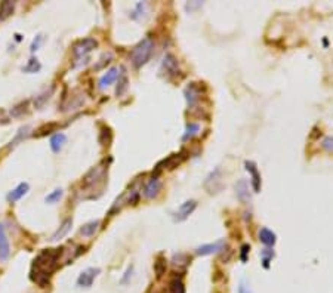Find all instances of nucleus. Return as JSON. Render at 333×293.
I'll return each mask as SVG.
<instances>
[{"instance_id":"f257e3e1","label":"nucleus","mask_w":333,"mask_h":293,"mask_svg":"<svg viewBox=\"0 0 333 293\" xmlns=\"http://www.w3.org/2000/svg\"><path fill=\"white\" fill-rule=\"evenodd\" d=\"M61 250L62 249H46L36 256L31 271V278L34 283H37L42 287L49 284V278L58 265Z\"/></svg>"},{"instance_id":"f03ea898","label":"nucleus","mask_w":333,"mask_h":293,"mask_svg":"<svg viewBox=\"0 0 333 293\" xmlns=\"http://www.w3.org/2000/svg\"><path fill=\"white\" fill-rule=\"evenodd\" d=\"M153 51H154V42L150 37L142 39L131 52V61H132L134 67L139 68V67L145 65L150 61Z\"/></svg>"},{"instance_id":"7ed1b4c3","label":"nucleus","mask_w":333,"mask_h":293,"mask_svg":"<svg viewBox=\"0 0 333 293\" xmlns=\"http://www.w3.org/2000/svg\"><path fill=\"white\" fill-rule=\"evenodd\" d=\"M98 46V42L92 37H86V39H82L79 42H76L73 45V57L76 61L84 58L87 54H90L95 48Z\"/></svg>"},{"instance_id":"20e7f679","label":"nucleus","mask_w":333,"mask_h":293,"mask_svg":"<svg viewBox=\"0 0 333 293\" xmlns=\"http://www.w3.org/2000/svg\"><path fill=\"white\" fill-rule=\"evenodd\" d=\"M195 207H197V202H195V200H187V202L182 203V205L179 206V209L173 213V219H175L176 222L185 221V219L195 210Z\"/></svg>"},{"instance_id":"39448f33","label":"nucleus","mask_w":333,"mask_h":293,"mask_svg":"<svg viewBox=\"0 0 333 293\" xmlns=\"http://www.w3.org/2000/svg\"><path fill=\"white\" fill-rule=\"evenodd\" d=\"M225 249V240L221 238L215 243H209V244H203V246H198L195 249V253L197 255H201V256H206V255H212V253H218V252H222Z\"/></svg>"},{"instance_id":"423d86ee","label":"nucleus","mask_w":333,"mask_h":293,"mask_svg":"<svg viewBox=\"0 0 333 293\" xmlns=\"http://www.w3.org/2000/svg\"><path fill=\"white\" fill-rule=\"evenodd\" d=\"M162 70L166 71V76H167V77L176 76V74L179 73V64H178V59H176L172 54H167V55L163 58Z\"/></svg>"},{"instance_id":"0eeeda50","label":"nucleus","mask_w":333,"mask_h":293,"mask_svg":"<svg viewBox=\"0 0 333 293\" xmlns=\"http://www.w3.org/2000/svg\"><path fill=\"white\" fill-rule=\"evenodd\" d=\"M98 274H99V269L98 268H87V269H84L79 275V278H77V286L79 287H84V289L90 287L92 283H93V280H95V277Z\"/></svg>"},{"instance_id":"6e6552de","label":"nucleus","mask_w":333,"mask_h":293,"mask_svg":"<svg viewBox=\"0 0 333 293\" xmlns=\"http://www.w3.org/2000/svg\"><path fill=\"white\" fill-rule=\"evenodd\" d=\"M11 255V246L9 240L5 231L3 224H0V261H6Z\"/></svg>"},{"instance_id":"1a4fd4ad","label":"nucleus","mask_w":333,"mask_h":293,"mask_svg":"<svg viewBox=\"0 0 333 293\" xmlns=\"http://www.w3.org/2000/svg\"><path fill=\"white\" fill-rule=\"evenodd\" d=\"M160 188H162V182H160V179H159L157 176H154V178H151V179L145 184L142 194H144L145 199H154V197L159 194Z\"/></svg>"},{"instance_id":"9d476101","label":"nucleus","mask_w":333,"mask_h":293,"mask_svg":"<svg viewBox=\"0 0 333 293\" xmlns=\"http://www.w3.org/2000/svg\"><path fill=\"white\" fill-rule=\"evenodd\" d=\"M245 166H246V171L250 174L253 191H255V193H259V191H261V175H259V172H258L256 165H255L253 162H246Z\"/></svg>"},{"instance_id":"9b49d317","label":"nucleus","mask_w":333,"mask_h":293,"mask_svg":"<svg viewBox=\"0 0 333 293\" xmlns=\"http://www.w3.org/2000/svg\"><path fill=\"white\" fill-rule=\"evenodd\" d=\"M236 194H237V199L248 205L250 202V193H249V184L246 182V179H240L237 184H236Z\"/></svg>"},{"instance_id":"f8f14e48","label":"nucleus","mask_w":333,"mask_h":293,"mask_svg":"<svg viewBox=\"0 0 333 293\" xmlns=\"http://www.w3.org/2000/svg\"><path fill=\"white\" fill-rule=\"evenodd\" d=\"M200 96H201V90L197 86V83H191L190 86H187V89H185V98H187V102L190 105H194L198 101Z\"/></svg>"},{"instance_id":"ddd939ff","label":"nucleus","mask_w":333,"mask_h":293,"mask_svg":"<svg viewBox=\"0 0 333 293\" xmlns=\"http://www.w3.org/2000/svg\"><path fill=\"white\" fill-rule=\"evenodd\" d=\"M71 227H73V221H71L70 218L64 219L62 224L59 225V228H58V230L55 231V234L51 237V240H52V241H58V240L64 238V237L68 234V231L71 230Z\"/></svg>"},{"instance_id":"4468645a","label":"nucleus","mask_w":333,"mask_h":293,"mask_svg":"<svg viewBox=\"0 0 333 293\" xmlns=\"http://www.w3.org/2000/svg\"><path fill=\"white\" fill-rule=\"evenodd\" d=\"M117 77H119V70H117V68H110V70L99 79V89L108 88V86H110L111 83H113Z\"/></svg>"},{"instance_id":"2eb2a0df","label":"nucleus","mask_w":333,"mask_h":293,"mask_svg":"<svg viewBox=\"0 0 333 293\" xmlns=\"http://www.w3.org/2000/svg\"><path fill=\"white\" fill-rule=\"evenodd\" d=\"M28 184L27 182H21L17 188H14L9 194H8V202H11V203H15V202H18L23 196H26L27 194V191H28Z\"/></svg>"},{"instance_id":"dca6fc26","label":"nucleus","mask_w":333,"mask_h":293,"mask_svg":"<svg viewBox=\"0 0 333 293\" xmlns=\"http://www.w3.org/2000/svg\"><path fill=\"white\" fill-rule=\"evenodd\" d=\"M259 240L265 244V246H274L276 241H277V237L276 234L268 230V228H261L259 230Z\"/></svg>"},{"instance_id":"f3484780","label":"nucleus","mask_w":333,"mask_h":293,"mask_svg":"<svg viewBox=\"0 0 333 293\" xmlns=\"http://www.w3.org/2000/svg\"><path fill=\"white\" fill-rule=\"evenodd\" d=\"M65 135L64 133H55L52 138H51V148L54 153H59L62 150V146L65 144Z\"/></svg>"},{"instance_id":"a211bd4d","label":"nucleus","mask_w":333,"mask_h":293,"mask_svg":"<svg viewBox=\"0 0 333 293\" xmlns=\"http://www.w3.org/2000/svg\"><path fill=\"white\" fill-rule=\"evenodd\" d=\"M184 157H182V154H172V156H169L167 159H165L162 163H159L157 165V171H160L162 169V166H166V168H169V169H173L176 165H179L181 163V160H182Z\"/></svg>"},{"instance_id":"6ab92c4d","label":"nucleus","mask_w":333,"mask_h":293,"mask_svg":"<svg viewBox=\"0 0 333 293\" xmlns=\"http://www.w3.org/2000/svg\"><path fill=\"white\" fill-rule=\"evenodd\" d=\"M165 293H185V287H184L182 280L178 278V277L172 278Z\"/></svg>"},{"instance_id":"aec40b11","label":"nucleus","mask_w":333,"mask_h":293,"mask_svg":"<svg viewBox=\"0 0 333 293\" xmlns=\"http://www.w3.org/2000/svg\"><path fill=\"white\" fill-rule=\"evenodd\" d=\"M98 227H99V221H90V222L84 224V225L80 228V234H82L83 237H90V235L95 234V231L98 230Z\"/></svg>"},{"instance_id":"412c9836","label":"nucleus","mask_w":333,"mask_h":293,"mask_svg":"<svg viewBox=\"0 0 333 293\" xmlns=\"http://www.w3.org/2000/svg\"><path fill=\"white\" fill-rule=\"evenodd\" d=\"M14 8H15V3L9 2V0H6V2H3L2 5H0V21L6 20L14 12Z\"/></svg>"},{"instance_id":"4be33fe9","label":"nucleus","mask_w":333,"mask_h":293,"mask_svg":"<svg viewBox=\"0 0 333 293\" xmlns=\"http://www.w3.org/2000/svg\"><path fill=\"white\" fill-rule=\"evenodd\" d=\"M198 132H200V124H198V123H190V124H187V129H185V133H184L182 139H184V141L191 139V138H194Z\"/></svg>"},{"instance_id":"5701e85b","label":"nucleus","mask_w":333,"mask_h":293,"mask_svg":"<svg viewBox=\"0 0 333 293\" xmlns=\"http://www.w3.org/2000/svg\"><path fill=\"white\" fill-rule=\"evenodd\" d=\"M128 85H129V80H128V76L126 73H122V76L119 77V85H117V89H116V93L117 96H122L126 89H128Z\"/></svg>"},{"instance_id":"b1692460","label":"nucleus","mask_w":333,"mask_h":293,"mask_svg":"<svg viewBox=\"0 0 333 293\" xmlns=\"http://www.w3.org/2000/svg\"><path fill=\"white\" fill-rule=\"evenodd\" d=\"M154 272H156L157 278H162L166 274V261L162 256L154 262Z\"/></svg>"},{"instance_id":"393cba45","label":"nucleus","mask_w":333,"mask_h":293,"mask_svg":"<svg viewBox=\"0 0 333 293\" xmlns=\"http://www.w3.org/2000/svg\"><path fill=\"white\" fill-rule=\"evenodd\" d=\"M40 68H42L40 62H39L37 59H34V58H33V59H30V61H28V64H27L23 70H24L26 73H37Z\"/></svg>"},{"instance_id":"a878e982","label":"nucleus","mask_w":333,"mask_h":293,"mask_svg":"<svg viewBox=\"0 0 333 293\" xmlns=\"http://www.w3.org/2000/svg\"><path fill=\"white\" fill-rule=\"evenodd\" d=\"M61 197H62V190H61V188H56V190L52 191L49 196H46V203L54 205V203H56Z\"/></svg>"},{"instance_id":"bb28decb","label":"nucleus","mask_w":333,"mask_h":293,"mask_svg":"<svg viewBox=\"0 0 333 293\" xmlns=\"http://www.w3.org/2000/svg\"><path fill=\"white\" fill-rule=\"evenodd\" d=\"M172 262H173V265L181 266V265H187L190 261H188V256H187V255H184V253H178V255H173Z\"/></svg>"},{"instance_id":"cd10ccee","label":"nucleus","mask_w":333,"mask_h":293,"mask_svg":"<svg viewBox=\"0 0 333 293\" xmlns=\"http://www.w3.org/2000/svg\"><path fill=\"white\" fill-rule=\"evenodd\" d=\"M273 256H274V252L270 250V249H265V250L261 252V258H262V262H264V266H265V268H268V265H270Z\"/></svg>"},{"instance_id":"c85d7f7f","label":"nucleus","mask_w":333,"mask_h":293,"mask_svg":"<svg viewBox=\"0 0 333 293\" xmlns=\"http://www.w3.org/2000/svg\"><path fill=\"white\" fill-rule=\"evenodd\" d=\"M321 146H323L324 150L333 153V136H326L323 139V142H321Z\"/></svg>"},{"instance_id":"c756f323","label":"nucleus","mask_w":333,"mask_h":293,"mask_svg":"<svg viewBox=\"0 0 333 293\" xmlns=\"http://www.w3.org/2000/svg\"><path fill=\"white\" fill-rule=\"evenodd\" d=\"M42 42H43V36H40V34H39V36L33 40V43H31V46H30V51H31V52H36V51L40 48Z\"/></svg>"},{"instance_id":"7c9ffc66","label":"nucleus","mask_w":333,"mask_h":293,"mask_svg":"<svg viewBox=\"0 0 333 293\" xmlns=\"http://www.w3.org/2000/svg\"><path fill=\"white\" fill-rule=\"evenodd\" d=\"M250 250V246L249 244H243L242 246V253H240V258H242V261L243 262H246L248 261V258H246V255H248V252Z\"/></svg>"},{"instance_id":"2f4dec72","label":"nucleus","mask_w":333,"mask_h":293,"mask_svg":"<svg viewBox=\"0 0 333 293\" xmlns=\"http://www.w3.org/2000/svg\"><path fill=\"white\" fill-rule=\"evenodd\" d=\"M239 293H250L249 286H248L245 281H242V283H240V286H239Z\"/></svg>"}]
</instances>
